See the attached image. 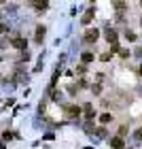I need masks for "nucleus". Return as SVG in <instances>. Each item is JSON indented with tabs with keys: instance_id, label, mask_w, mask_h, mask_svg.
Listing matches in <instances>:
<instances>
[{
	"instance_id": "nucleus-5",
	"label": "nucleus",
	"mask_w": 142,
	"mask_h": 149,
	"mask_svg": "<svg viewBox=\"0 0 142 149\" xmlns=\"http://www.w3.org/2000/svg\"><path fill=\"white\" fill-rule=\"evenodd\" d=\"M106 38H108V43L114 45V43H117V32H114V30H108V32H106Z\"/></svg>"
},
{
	"instance_id": "nucleus-12",
	"label": "nucleus",
	"mask_w": 142,
	"mask_h": 149,
	"mask_svg": "<svg viewBox=\"0 0 142 149\" xmlns=\"http://www.w3.org/2000/svg\"><path fill=\"white\" fill-rule=\"evenodd\" d=\"M0 60H2V56H0Z\"/></svg>"
},
{
	"instance_id": "nucleus-6",
	"label": "nucleus",
	"mask_w": 142,
	"mask_h": 149,
	"mask_svg": "<svg viewBox=\"0 0 142 149\" xmlns=\"http://www.w3.org/2000/svg\"><path fill=\"white\" fill-rule=\"evenodd\" d=\"M43 38H45V28H43V26H38V28H36V40H38V43H43Z\"/></svg>"
},
{
	"instance_id": "nucleus-4",
	"label": "nucleus",
	"mask_w": 142,
	"mask_h": 149,
	"mask_svg": "<svg viewBox=\"0 0 142 149\" xmlns=\"http://www.w3.org/2000/svg\"><path fill=\"white\" fill-rule=\"evenodd\" d=\"M110 147H112V149H123V147H125V145H123V139H121V136L112 139V141H110Z\"/></svg>"
},
{
	"instance_id": "nucleus-7",
	"label": "nucleus",
	"mask_w": 142,
	"mask_h": 149,
	"mask_svg": "<svg viewBox=\"0 0 142 149\" xmlns=\"http://www.w3.org/2000/svg\"><path fill=\"white\" fill-rule=\"evenodd\" d=\"M100 121H102V124H108V121H112V115L110 113H102L100 115Z\"/></svg>"
},
{
	"instance_id": "nucleus-1",
	"label": "nucleus",
	"mask_w": 142,
	"mask_h": 149,
	"mask_svg": "<svg viewBox=\"0 0 142 149\" xmlns=\"http://www.w3.org/2000/svg\"><path fill=\"white\" fill-rule=\"evenodd\" d=\"M66 115H68V117H79L81 109H79L77 104H68V107H66Z\"/></svg>"
},
{
	"instance_id": "nucleus-2",
	"label": "nucleus",
	"mask_w": 142,
	"mask_h": 149,
	"mask_svg": "<svg viewBox=\"0 0 142 149\" xmlns=\"http://www.w3.org/2000/svg\"><path fill=\"white\" fill-rule=\"evenodd\" d=\"M13 47H15V49H26V47H28V40L26 38H13Z\"/></svg>"
},
{
	"instance_id": "nucleus-11",
	"label": "nucleus",
	"mask_w": 142,
	"mask_h": 149,
	"mask_svg": "<svg viewBox=\"0 0 142 149\" xmlns=\"http://www.w3.org/2000/svg\"><path fill=\"white\" fill-rule=\"evenodd\" d=\"M125 36H127V40H136V34H134V32H127Z\"/></svg>"
},
{
	"instance_id": "nucleus-8",
	"label": "nucleus",
	"mask_w": 142,
	"mask_h": 149,
	"mask_svg": "<svg viewBox=\"0 0 142 149\" xmlns=\"http://www.w3.org/2000/svg\"><path fill=\"white\" fill-rule=\"evenodd\" d=\"M91 19H93V11L89 9V11H87V13H85V17H83V24H89V22H91Z\"/></svg>"
},
{
	"instance_id": "nucleus-3",
	"label": "nucleus",
	"mask_w": 142,
	"mask_h": 149,
	"mask_svg": "<svg viewBox=\"0 0 142 149\" xmlns=\"http://www.w3.org/2000/svg\"><path fill=\"white\" fill-rule=\"evenodd\" d=\"M98 36H100V32L93 28V30H87V34H85V40L87 43H91V40H98Z\"/></svg>"
},
{
	"instance_id": "nucleus-10",
	"label": "nucleus",
	"mask_w": 142,
	"mask_h": 149,
	"mask_svg": "<svg viewBox=\"0 0 142 149\" xmlns=\"http://www.w3.org/2000/svg\"><path fill=\"white\" fill-rule=\"evenodd\" d=\"M114 9H117V11H123V9H125V2H114Z\"/></svg>"
},
{
	"instance_id": "nucleus-9",
	"label": "nucleus",
	"mask_w": 142,
	"mask_h": 149,
	"mask_svg": "<svg viewBox=\"0 0 142 149\" xmlns=\"http://www.w3.org/2000/svg\"><path fill=\"white\" fill-rule=\"evenodd\" d=\"M93 60V53H89V51H85L83 53V64H87V62H91Z\"/></svg>"
}]
</instances>
